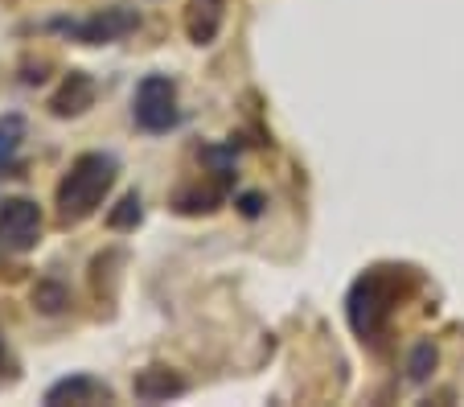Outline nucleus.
Returning a JSON list of instances; mask_svg holds the SVG:
<instances>
[{"label": "nucleus", "mask_w": 464, "mask_h": 407, "mask_svg": "<svg viewBox=\"0 0 464 407\" xmlns=\"http://www.w3.org/2000/svg\"><path fill=\"white\" fill-rule=\"evenodd\" d=\"M131 391H136V399H144V403H165V399L185 395L189 383H185L181 374L165 371V366H149V371H140L131 379Z\"/></svg>", "instance_id": "nucleus-7"}, {"label": "nucleus", "mask_w": 464, "mask_h": 407, "mask_svg": "<svg viewBox=\"0 0 464 407\" xmlns=\"http://www.w3.org/2000/svg\"><path fill=\"white\" fill-rule=\"evenodd\" d=\"M243 214H246V218H255V214H259V194H246L243 198Z\"/></svg>", "instance_id": "nucleus-13"}, {"label": "nucleus", "mask_w": 464, "mask_h": 407, "mask_svg": "<svg viewBox=\"0 0 464 407\" xmlns=\"http://www.w3.org/2000/svg\"><path fill=\"white\" fill-rule=\"evenodd\" d=\"M227 5L230 0H189L185 5V34H189L193 45H210L222 34Z\"/></svg>", "instance_id": "nucleus-6"}, {"label": "nucleus", "mask_w": 464, "mask_h": 407, "mask_svg": "<svg viewBox=\"0 0 464 407\" xmlns=\"http://www.w3.org/2000/svg\"><path fill=\"white\" fill-rule=\"evenodd\" d=\"M131 120L140 132H173L181 124V107H177V82L169 74H149L136 87V99H131Z\"/></svg>", "instance_id": "nucleus-3"}, {"label": "nucleus", "mask_w": 464, "mask_h": 407, "mask_svg": "<svg viewBox=\"0 0 464 407\" xmlns=\"http://www.w3.org/2000/svg\"><path fill=\"white\" fill-rule=\"evenodd\" d=\"M42 239V210L29 198H9L0 202V251L9 256H25Z\"/></svg>", "instance_id": "nucleus-5"}, {"label": "nucleus", "mask_w": 464, "mask_h": 407, "mask_svg": "<svg viewBox=\"0 0 464 407\" xmlns=\"http://www.w3.org/2000/svg\"><path fill=\"white\" fill-rule=\"evenodd\" d=\"M415 276L407 267H370L366 276H358L345 296V317H350L353 334L362 342H378L391 325L394 309L411 296Z\"/></svg>", "instance_id": "nucleus-1"}, {"label": "nucleus", "mask_w": 464, "mask_h": 407, "mask_svg": "<svg viewBox=\"0 0 464 407\" xmlns=\"http://www.w3.org/2000/svg\"><path fill=\"white\" fill-rule=\"evenodd\" d=\"M136 25H140L136 9H103L82 21H53L50 29H58V34H66L71 42H82V45H107V42L128 37Z\"/></svg>", "instance_id": "nucleus-4"}, {"label": "nucleus", "mask_w": 464, "mask_h": 407, "mask_svg": "<svg viewBox=\"0 0 464 407\" xmlns=\"http://www.w3.org/2000/svg\"><path fill=\"white\" fill-rule=\"evenodd\" d=\"M111 387H103L91 374H74V379H62L45 391V403H107Z\"/></svg>", "instance_id": "nucleus-8"}, {"label": "nucleus", "mask_w": 464, "mask_h": 407, "mask_svg": "<svg viewBox=\"0 0 464 407\" xmlns=\"http://www.w3.org/2000/svg\"><path fill=\"white\" fill-rule=\"evenodd\" d=\"M21 136H25V120H21V115H5V120H0V173L17 160Z\"/></svg>", "instance_id": "nucleus-10"}, {"label": "nucleus", "mask_w": 464, "mask_h": 407, "mask_svg": "<svg viewBox=\"0 0 464 407\" xmlns=\"http://www.w3.org/2000/svg\"><path fill=\"white\" fill-rule=\"evenodd\" d=\"M140 194H128V198H123V202H120V210H111V214H107V222H111V227L115 230H123V227H136V222H140Z\"/></svg>", "instance_id": "nucleus-12"}, {"label": "nucleus", "mask_w": 464, "mask_h": 407, "mask_svg": "<svg viewBox=\"0 0 464 407\" xmlns=\"http://www.w3.org/2000/svg\"><path fill=\"white\" fill-rule=\"evenodd\" d=\"M91 103H95V82H91V74L74 71L71 79L62 82V91H58V95L50 99V111L66 120V115H82Z\"/></svg>", "instance_id": "nucleus-9"}, {"label": "nucleus", "mask_w": 464, "mask_h": 407, "mask_svg": "<svg viewBox=\"0 0 464 407\" xmlns=\"http://www.w3.org/2000/svg\"><path fill=\"white\" fill-rule=\"evenodd\" d=\"M115 165L111 152H82L58 181V218L62 222H82L103 206V198L115 186Z\"/></svg>", "instance_id": "nucleus-2"}, {"label": "nucleus", "mask_w": 464, "mask_h": 407, "mask_svg": "<svg viewBox=\"0 0 464 407\" xmlns=\"http://www.w3.org/2000/svg\"><path fill=\"white\" fill-rule=\"evenodd\" d=\"M436 363H440L436 345H431V342H420V345L411 350V358H407V379H411V383H428L431 371H436Z\"/></svg>", "instance_id": "nucleus-11"}]
</instances>
